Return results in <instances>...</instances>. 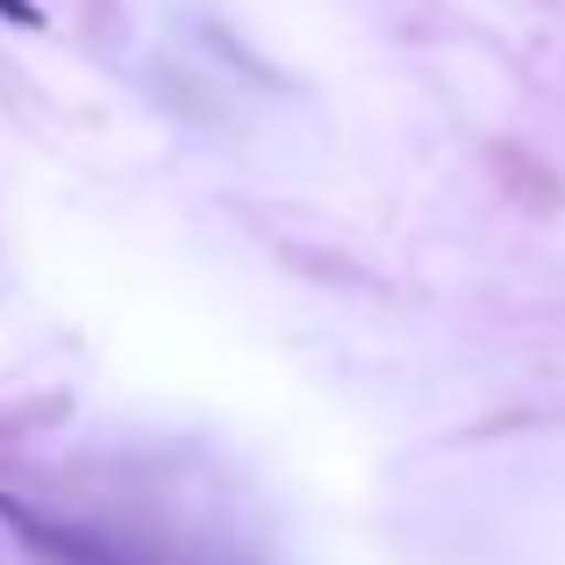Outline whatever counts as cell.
<instances>
[{"mask_svg": "<svg viewBox=\"0 0 565 565\" xmlns=\"http://www.w3.org/2000/svg\"><path fill=\"white\" fill-rule=\"evenodd\" d=\"M0 14H8L14 29H43V8H36V0H0Z\"/></svg>", "mask_w": 565, "mask_h": 565, "instance_id": "6da1fadb", "label": "cell"}]
</instances>
